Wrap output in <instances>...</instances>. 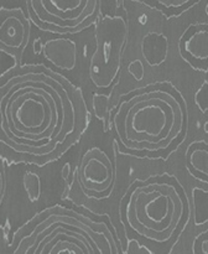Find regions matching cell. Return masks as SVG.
Wrapping results in <instances>:
<instances>
[{"mask_svg": "<svg viewBox=\"0 0 208 254\" xmlns=\"http://www.w3.org/2000/svg\"><path fill=\"white\" fill-rule=\"evenodd\" d=\"M111 109V129L128 150L162 149L183 126L178 101L160 88L123 96Z\"/></svg>", "mask_w": 208, "mask_h": 254, "instance_id": "3957f363", "label": "cell"}, {"mask_svg": "<svg viewBox=\"0 0 208 254\" xmlns=\"http://www.w3.org/2000/svg\"><path fill=\"white\" fill-rule=\"evenodd\" d=\"M11 254H119L110 226L76 208L50 206L22 223Z\"/></svg>", "mask_w": 208, "mask_h": 254, "instance_id": "7a4b0ae2", "label": "cell"}, {"mask_svg": "<svg viewBox=\"0 0 208 254\" xmlns=\"http://www.w3.org/2000/svg\"><path fill=\"white\" fill-rule=\"evenodd\" d=\"M76 179L86 198L109 200L114 193L116 181L114 153L97 144L87 146L79 158Z\"/></svg>", "mask_w": 208, "mask_h": 254, "instance_id": "52a82bcc", "label": "cell"}, {"mask_svg": "<svg viewBox=\"0 0 208 254\" xmlns=\"http://www.w3.org/2000/svg\"><path fill=\"white\" fill-rule=\"evenodd\" d=\"M30 36V19L20 7L0 9V51L16 60V64H20Z\"/></svg>", "mask_w": 208, "mask_h": 254, "instance_id": "ba28073f", "label": "cell"}, {"mask_svg": "<svg viewBox=\"0 0 208 254\" xmlns=\"http://www.w3.org/2000/svg\"><path fill=\"white\" fill-rule=\"evenodd\" d=\"M123 208L131 230L157 242L171 237L185 212L175 186L154 180L133 186Z\"/></svg>", "mask_w": 208, "mask_h": 254, "instance_id": "277c9868", "label": "cell"}, {"mask_svg": "<svg viewBox=\"0 0 208 254\" xmlns=\"http://www.w3.org/2000/svg\"><path fill=\"white\" fill-rule=\"evenodd\" d=\"M1 248H2V232L0 230V252H1Z\"/></svg>", "mask_w": 208, "mask_h": 254, "instance_id": "2e32d148", "label": "cell"}, {"mask_svg": "<svg viewBox=\"0 0 208 254\" xmlns=\"http://www.w3.org/2000/svg\"><path fill=\"white\" fill-rule=\"evenodd\" d=\"M5 195H6V171L2 158L0 156V206L4 202Z\"/></svg>", "mask_w": 208, "mask_h": 254, "instance_id": "5bb4252c", "label": "cell"}, {"mask_svg": "<svg viewBox=\"0 0 208 254\" xmlns=\"http://www.w3.org/2000/svg\"><path fill=\"white\" fill-rule=\"evenodd\" d=\"M185 50L187 54L198 61L208 60V26H197L185 42Z\"/></svg>", "mask_w": 208, "mask_h": 254, "instance_id": "8fae6325", "label": "cell"}, {"mask_svg": "<svg viewBox=\"0 0 208 254\" xmlns=\"http://www.w3.org/2000/svg\"><path fill=\"white\" fill-rule=\"evenodd\" d=\"M193 254H208V227L201 231L193 240Z\"/></svg>", "mask_w": 208, "mask_h": 254, "instance_id": "4fadbf2b", "label": "cell"}, {"mask_svg": "<svg viewBox=\"0 0 208 254\" xmlns=\"http://www.w3.org/2000/svg\"><path fill=\"white\" fill-rule=\"evenodd\" d=\"M161 2H162L165 6H180V5L186 4L187 1H185V0H181V1H161Z\"/></svg>", "mask_w": 208, "mask_h": 254, "instance_id": "9a60e30c", "label": "cell"}, {"mask_svg": "<svg viewBox=\"0 0 208 254\" xmlns=\"http://www.w3.org/2000/svg\"><path fill=\"white\" fill-rule=\"evenodd\" d=\"M185 163L191 175L208 183V141L205 139L192 141L186 151Z\"/></svg>", "mask_w": 208, "mask_h": 254, "instance_id": "30bf717a", "label": "cell"}, {"mask_svg": "<svg viewBox=\"0 0 208 254\" xmlns=\"http://www.w3.org/2000/svg\"><path fill=\"white\" fill-rule=\"evenodd\" d=\"M27 16L39 29L58 35L76 34L93 25L101 15L97 0H30Z\"/></svg>", "mask_w": 208, "mask_h": 254, "instance_id": "8992f818", "label": "cell"}, {"mask_svg": "<svg viewBox=\"0 0 208 254\" xmlns=\"http://www.w3.org/2000/svg\"><path fill=\"white\" fill-rule=\"evenodd\" d=\"M24 188L26 191V195L31 202L39 200L42 193L41 180L39 176L32 171H27L24 176Z\"/></svg>", "mask_w": 208, "mask_h": 254, "instance_id": "7c38bea8", "label": "cell"}, {"mask_svg": "<svg viewBox=\"0 0 208 254\" xmlns=\"http://www.w3.org/2000/svg\"><path fill=\"white\" fill-rule=\"evenodd\" d=\"M41 52L44 59L57 72L71 73L78 69L79 47L77 41L67 37H53L42 44Z\"/></svg>", "mask_w": 208, "mask_h": 254, "instance_id": "9c48e42d", "label": "cell"}, {"mask_svg": "<svg viewBox=\"0 0 208 254\" xmlns=\"http://www.w3.org/2000/svg\"><path fill=\"white\" fill-rule=\"evenodd\" d=\"M88 107L81 89L49 64H15L0 74V156L45 166L82 138Z\"/></svg>", "mask_w": 208, "mask_h": 254, "instance_id": "6da1fadb", "label": "cell"}, {"mask_svg": "<svg viewBox=\"0 0 208 254\" xmlns=\"http://www.w3.org/2000/svg\"><path fill=\"white\" fill-rule=\"evenodd\" d=\"M128 31V22L121 15H99L87 66V77L96 91H111L118 79Z\"/></svg>", "mask_w": 208, "mask_h": 254, "instance_id": "5b68a950", "label": "cell"}]
</instances>
